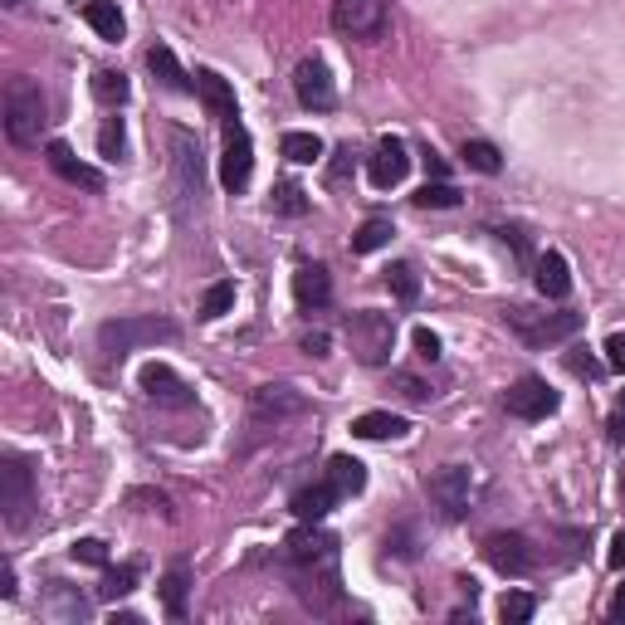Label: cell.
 Listing matches in <instances>:
<instances>
[{"mask_svg": "<svg viewBox=\"0 0 625 625\" xmlns=\"http://www.w3.org/2000/svg\"><path fill=\"white\" fill-rule=\"evenodd\" d=\"M533 611H538V601L528 597V591H508V597L498 601V616H504L508 625H523V621H533Z\"/></svg>", "mask_w": 625, "mask_h": 625, "instance_id": "38", "label": "cell"}, {"mask_svg": "<svg viewBox=\"0 0 625 625\" xmlns=\"http://www.w3.org/2000/svg\"><path fill=\"white\" fill-rule=\"evenodd\" d=\"M294 93L308 113H332L338 108V83H332V69L322 59H304L294 69Z\"/></svg>", "mask_w": 625, "mask_h": 625, "instance_id": "12", "label": "cell"}, {"mask_svg": "<svg viewBox=\"0 0 625 625\" xmlns=\"http://www.w3.org/2000/svg\"><path fill=\"white\" fill-rule=\"evenodd\" d=\"M504 405H508V415H518V421H547V415H557L562 396L552 391L543 377H518L514 387H508Z\"/></svg>", "mask_w": 625, "mask_h": 625, "instance_id": "11", "label": "cell"}, {"mask_svg": "<svg viewBox=\"0 0 625 625\" xmlns=\"http://www.w3.org/2000/svg\"><path fill=\"white\" fill-rule=\"evenodd\" d=\"M172 196L181 205V215L191 211V201L201 205V148L191 132H172Z\"/></svg>", "mask_w": 625, "mask_h": 625, "instance_id": "7", "label": "cell"}, {"mask_svg": "<svg viewBox=\"0 0 625 625\" xmlns=\"http://www.w3.org/2000/svg\"><path fill=\"white\" fill-rule=\"evenodd\" d=\"M98 152L108 156V162H122V156H128V122L118 118V108H113V118H103V132H98Z\"/></svg>", "mask_w": 625, "mask_h": 625, "instance_id": "31", "label": "cell"}, {"mask_svg": "<svg viewBox=\"0 0 625 625\" xmlns=\"http://www.w3.org/2000/svg\"><path fill=\"white\" fill-rule=\"evenodd\" d=\"M387 552H396V557H405V562H411L415 552H421V547H415V528H411V523L391 528V533H387Z\"/></svg>", "mask_w": 625, "mask_h": 625, "instance_id": "42", "label": "cell"}, {"mask_svg": "<svg viewBox=\"0 0 625 625\" xmlns=\"http://www.w3.org/2000/svg\"><path fill=\"white\" fill-rule=\"evenodd\" d=\"M396 235V225L387 215H372V221H362V231L352 235V255H377V249H387Z\"/></svg>", "mask_w": 625, "mask_h": 625, "instance_id": "28", "label": "cell"}, {"mask_svg": "<svg viewBox=\"0 0 625 625\" xmlns=\"http://www.w3.org/2000/svg\"><path fill=\"white\" fill-rule=\"evenodd\" d=\"M186 591H191V571L176 562V567L162 577V606L172 621H186Z\"/></svg>", "mask_w": 625, "mask_h": 625, "instance_id": "27", "label": "cell"}, {"mask_svg": "<svg viewBox=\"0 0 625 625\" xmlns=\"http://www.w3.org/2000/svg\"><path fill=\"white\" fill-rule=\"evenodd\" d=\"M138 387L148 391L156 405H196L191 381L176 377V372L166 367V362H148V367H142V377H138Z\"/></svg>", "mask_w": 625, "mask_h": 625, "instance_id": "16", "label": "cell"}, {"mask_svg": "<svg viewBox=\"0 0 625 625\" xmlns=\"http://www.w3.org/2000/svg\"><path fill=\"white\" fill-rule=\"evenodd\" d=\"M148 69H152V74L162 79L172 93H196L191 74H186V69L176 64V55H172V49H166V45H152V49H148Z\"/></svg>", "mask_w": 625, "mask_h": 625, "instance_id": "25", "label": "cell"}, {"mask_svg": "<svg viewBox=\"0 0 625 625\" xmlns=\"http://www.w3.org/2000/svg\"><path fill=\"white\" fill-rule=\"evenodd\" d=\"M279 148H284V156H288V162H298V166H308V162H318V156H322V142L312 138V132H284Z\"/></svg>", "mask_w": 625, "mask_h": 625, "instance_id": "37", "label": "cell"}, {"mask_svg": "<svg viewBox=\"0 0 625 625\" xmlns=\"http://www.w3.org/2000/svg\"><path fill=\"white\" fill-rule=\"evenodd\" d=\"M338 562H342L338 538L318 523H298L294 533L284 538V547H279V567H284L294 597L304 601L312 616H328V611L342 601V567Z\"/></svg>", "mask_w": 625, "mask_h": 625, "instance_id": "1", "label": "cell"}, {"mask_svg": "<svg viewBox=\"0 0 625 625\" xmlns=\"http://www.w3.org/2000/svg\"><path fill=\"white\" fill-rule=\"evenodd\" d=\"M504 322L523 338V347H557V342L577 338L581 332V312H538V308H504Z\"/></svg>", "mask_w": 625, "mask_h": 625, "instance_id": "5", "label": "cell"}, {"mask_svg": "<svg viewBox=\"0 0 625 625\" xmlns=\"http://www.w3.org/2000/svg\"><path fill=\"white\" fill-rule=\"evenodd\" d=\"M235 308V284L231 279H221V284H211L201 294V304H196V312H201L205 322H215V318H225V312Z\"/></svg>", "mask_w": 625, "mask_h": 625, "instance_id": "32", "label": "cell"}, {"mask_svg": "<svg viewBox=\"0 0 625 625\" xmlns=\"http://www.w3.org/2000/svg\"><path fill=\"white\" fill-rule=\"evenodd\" d=\"M83 20H89V25L98 30V39H108V45H118V39L128 35V20H122L118 0H83Z\"/></svg>", "mask_w": 625, "mask_h": 625, "instance_id": "23", "label": "cell"}, {"mask_svg": "<svg viewBox=\"0 0 625 625\" xmlns=\"http://www.w3.org/2000/svg\"><path fill=\"white\" fill-rule=\"evenodd\" d=\"M138 577H142V567H138V562H122V567H113L108 577H103L98 597H103V601H118V597H128V591L138 587Z\"/></svg>", "mask_w": 625, "mask_h": 625, "instance_id": "36", "label": "cell"}, {"mask_svg": "<svg viewBox=\"0 0 625 625\" xmlns=\"http://www.w3.org/2000/svg\"><path fill=\"white\" fill-rule=\"evenodd\" d=\"M45 156H49V166H55V172L64 176L69 186H83V191H103V172H98V166H89V162H79L69 142H49Z\"/></svg>", "mask_w": 625, "mask_h": 625, "instance_id": "18", "label": "cell"}, {"mask_svg": "<svg viewBox=\"0 0 625 625\" xmlns=\"http://www.w3.org/2000/svg\"><path fill=\"white\" fill-rule=\"evenodd\" d=\"M460 156H464L469 172H479V176H498V172H504V156H498V148H494V142H484V138H469L460 148Z\"/></svg>", "mask_w": 625, "mask_h": 625, "instance_id": "29", "label": "cell"}, {"mask_svg": "<svg viewBox=\"0 0 625 625\" xmlns=\"http://www.w3.org/2000/svg\"><path fill=\"white\" fill-rule=\"evenodd\" d=\"M387 288L396 294V304L411 308L415 298H421V274H415L411 264H391V269H387Z\"/></svg>", "mask_w": 625, "mask_h": 625, "instance_id": "33", "label": "cell"}, {"mask_svg": "<svg viewBox=\"0 0 625 625\" xmlns=\"http://www.w3.org/2000/svg\"><path fill=\"white\" fill-rule=\"evenodd\" d=\"M498 239H504V249H514V259H518V264H533V245H528V231H523V225H498V231H494Z\"/></svg>", "mask_w": 625, "mask_h": 625, "instance_id": "39", "label": "cell"}, {"mask_svg": "<svg viewBox=\"0 0 625 625\" xmlns=\"http://www.w3.org/2000/svg\"><path fill=\"white\" fill-rule=\"evenodd\" d=\"M332 504H338V494H332V484L322 479V484H312V488H298L294 504H288V508H294L298 523H322Z\"/></svg>", "mask_w": 625, "mask_h": 625, "instance_id": "24", "label": "cell"}, {"mask_svg": "<svg viewBox=\"0 0 625 625\" xmlns=\"http://www.w3.org/2000/svg\"><path fill=\"white\" fill-rule=\"evenodd\" d=\"M0 5H5V10H20V5H25V0H0Z\"/></svg>", "mask_w": 625, "mask_h": 625, "instance_id": "51", "label": "cell"}, {"mask_svg": "<svg viewBox=\"0 0 625 625\" xmlns=\"http://www.w3.org/2000/svg\"><path fill=\"white\" fill-rule=\"evenodd\" d=\"M415 205H421V211H450V205H460V186H450V181H425L421 191H415Z\"/></svg>", "mask_w": 625, "mask_h": 625, "instance_id": "35", "label": "cell"}, {"mask_svg": "<svg viewBox=\"0 0 625 625\" xmlns=\"http://www.w3.org/2000/svg\"><path fill=\"white\" fill-rule=\"evenodd\" d=\"M181 338V328H176L172 318H108L98 328V352L108 362H122L128 352L138 347H156V342H176Z\"/></svg>", "mask_w": 625, "mask_h": 625, "instance_id": "3", "label": "cell"}, {"mask_svg": "<svg viewBox=\"0 0 625 625\" xmlns=\"http://www.w3.org/2000/svg\"><path fill=\"white\" fill-rule=\"evenodd\" d=\"M425 494H431V504L440 508V518L455 523V518H464L469 504H474V474H469V464H445L425 479Z\"/></svg>", "mask_w": 625, "mask_h": 625, "instance_id": "6", "label": "cell"}, {"mask_svg": "<svg viewBox=\"0 0 625 625\" xmlns=\"http://www.w3.org/2000/svg\"><path fill=\"white\" fill-rule=\"evenodd\" d=\"M611 567H625V533L611 538Z\"/></svg>", "mask_w": 625, "mask_h": 625, "instance_id": "49", "label": "cell"}, {"mask_svg": "<svg viewBox=\"0 0 625 625\" xmlns=\"http://www.w3.org/2000/svg\"><path fill=\"white\" fill-rule=\"evenodd\" d=\"M49 616L55 621H89V601L74 597L64 581H49Z\"/></svg>", "mask_w": 625, "mask_h": 625, "instance_id": "30", "label": "cell"}, {"mask_svg": "<svg viewBox=\"0 0 625 625\" xmlns=\"http://www.w3.org/2000/svg\"><path fill=\"white\" fill-rule=\"evenodd\" d=\"M93 98H98L103 108H122V103L132 98L128 74H122V69H98V74H93Z\"/></svg>", "mask_w": 625, "mask_h": 625, "instance_id": "26", "label": "cell"}, {"mask_svg": "<svg viewBox=\"0 0 625 625\" xmlns=\"http://www.w3.org/2000/svg\"><path fill=\"white\" fill-rule=\"evenodd\" d=\"M347 342L362 367H387L391 347H396V318L391 312H377V308H357L347 318Z\"/></svg>", "mask_w": 625, "mask_h": 625, "instance_id": "4", "label": "cell"}, {"mask_svg": "<svg viewBox=\"0 0 625 625\" xmlns=\"http://www.w3.org/2000/svg\"><path fill=\"white\" fill-rule=\"evenodd\" d=\"M347 166H352V148H338V162H332V181H342V176H347Z\"/></svg>", "mask_w": 625, "mask_h": 625, "instance_id": "48", "label": "cell"}, {"mask_svg": "<svg viewBox=\"0 0 625 625\" xmlns=\"http://www.w3.org/2000/svg\"><path fill=\"white\" fill-rule=\"evenodd\" d=\"M196 98L205 103V113H211V118H221V122L239 118V113H235V89H231V79H221L215 69H196Z\"/></svg>", "mask_w": 625, "mask_h": 625, "instance_id": "19", "label": "cell"}, {"mask_svg": "<svg viewBox=\"0 0 625 625\" xmlns=\"http://www.w3.org/2000/svg\"><path fill=\"white\" fill-rule=\"evenodd\" d=\"M387 0H332V25L352 39H381L387 35Z\"/></svg>", "mask_w": 625, "mask_h": 625, "instance_id": "9", "label": "cell"}, {"mask_svg": "<svg viewBox=\"0 0 625 625\" xmlns=\"http://www.w3.org/2000/svg\"><path fill=\"white\" fill-rule=\"evenodd\" d=\"M405 172H411V152H405L401 138H381L377 152L367 156V176L377 191H391V186L405 181Z\"/></svg>", "mask_w": 625, "mask_h": 625, "instance_id": "15", "label": "cell"}, {"mask_svg": "<svg viewBox=\"0 0 625 625\" xmlns=\"http://www.w3.org/2000/svg\"><path fill=\"white\" fill-rule=\"evenodd\" d=\"M606 367L625 377V332H611V338H606Z\"/></svg>", "mask_w": 625, "mask_h": 625, "instance_id": "44", "label": "cell"}, {"mask_svg": "<svg viewBox=\"0 0 625 625\" xmlns=\"http://www.w3.org/2000/svg\"><path fill=\"white\" fill-rule=\"evenodd\" d=\"M328 484L338 498H357L367 488V464L352 460V455H332L328 460Z\"/></svg>", "mask_w": 625, "mask_h": 625, "instance_id": "22", "label": "cell"}, {"mask_svg": "<svg viewBox=\"0 0 625 625\" xmlns=\"http://www.w3.org/2000/svg\"><path fill=\"white\" fill-rule=\"evenodd\" d=\"M391 381H396V387H401V396H405V401H431V387H425V381L421 377H411V372H391Z\"/></svg>", "mask_w": 625, "mask_h": 625, "instance_id": "43", "label": "cell"}, {"mask_svg": "<svg viewBox=\"0 0 625 625\" xmlns=\"http://www.w3.org/2000/svg\"><path fill=\"white\" fill-rule=\"evenodd\" d=\"M308 411V396L284 387V381H269V387H259L255 396H249V415L255 421H288V415H304Z\"/></svg>", "mask_w": 625, "mask_h": 625, "instance_id": "14", "label": "cell"}, {"mask_svg": "<svg viewBox=\"0 0 625 625\" xmlns=\"http://www.w3.org/2000/svg\"><path fill=\"white\" fill-rule=\"evenodd\" d=\"M304 352H308V357H328V332H308Z\"/></svg>", "mask_w": 625, "mask_h": 625, "instance_id": "46", "label": "cell"}, {"mask_svg": "<svg viewBox=\"0 0 625 625\" xmlns=\"http://www.w3.org/2000/svg\"><path fill=\"white\" fill-rule=\"evenodd\" d=\"M294 298L304 312H322L332 304V274L322 264H298L294 269Z\"/></svg>", "mask_w": 625, "mask_h": 625, "instance_id": "17", "label": "cell"}, {"mask_svg": "<svg viewBox=\"0 0 625 625\" xmlns=\"http://www.w3.org/2000/svg\"><path fill=\"white\" fill-rule=\"evenodd\" d=\"M484 557L494 571H504V577H528V571L538 567V552L528 543L523 533H494L484 538Z\"/></svg>", "mask_w": 625, "mask_h": 625, "instance_id": "13", "label": "cell"}, {"mask_svg": "<svg viewBox=\"0 0 625 625\" xmlns=\"http://www.w3.org/2000/svg\"><path fill=\"white\" fill-rule=\"evenodd\" d=\"M352 435H357V440H401V435H411V421L391 415V411H367L352 421Z\"/></svg>", "mask_w": 625, "mask_h": 625, "instance_id": "21", "label": "cell"}, {"mask_svg": "<svg viewBox=\"0 0 625 625\" xmlns=\"http://www.w3.org/2000/svg\"><path fill=\"white\" fill-rule=\"evenodd\" d=\"M415 352H421L425 362H440V338H435L431 328H415Z\"/></svg>", "mask_w": 625, "mask_h": 625, "instance_id": "45", "label": "cell"}, {"mask_svg": "<svg viewBox=\"0 0 625 625\" xmlns=\"http://www.w3.org/2000/svg\"><path fill=\"white\" fill-rule=\"evenodd\" d=\"M621 411H625V396H621Z\"/></svg>", "mask_w": 625, "mask_h": 625, "instance_id": "52", "label": "cell"}, {"mask_svg": "<svg viewBox=\"0 0 625 625\" xmlns=\"http://www.w3.org/2000/svg\"><path fill=\"white\" fill-rule=\"evenodd\" d=\"M425 172H431L435 181H445V176H450V166H445V156H440V152H425Z\"/></svg>", "mask_w": 625, "mask_h": 625, "instance_id": "47", "label": "cell"}, {"mask_svg": "<svg viewBox=\"0 0 625 625\" xmlns=\"http://www.w3.org/2000/svg\"><path fill=\"white\" fill-rule=\"evenodd\" d=\"M0 508H5L10 528H25L30 508H35V474L20 455H5V469H0Z\"/></svg>", "mask_w": 625, "mask_h": 625, "instance_id": "8", "label": "cell"}, {"mask_svg": "<svg viewBox=\"0 0 625 625\" xmlns=\"http://www.w3.org/2000/svg\"><path fill=\"white\" fill-rule=\"evenodd\" d=\"M74 562H83V567H108V543L103 538H74Z\"/></svg>", "mask_w": 625, "mask_h": 625, "instance_id": "40", "label": "cell"}, {"mask_svg": "<svg viewBox=\"0 0 625 625\" xmlns=\"http://www.w3.org/2000/svg\"><path fill=\"white\" fill-rule=\"evenodd\" d=\"M567 372H571V377H581V381H597V377H601V372H606V367H601V362L591 357V352L571 347V352H567Z\"/></svg>", "mask_w": 625, "mask_h": 625, "instance_id": "41", "label": "cell"}, {"mask_svg": "<svg viewBox=\"0 0 625 625\" xmlns=\"http://www.w3.org/2000/svg\"><path fill=\"white\" fill-rule=\"evenodd\" d=\"M533 284H538V294L543 298H552V304H562V298L571 294V269H567V259H562L557 249H547V255L533 259Z\"/></svg>", "mask_w": 625, "mask_h": 625, "instance_id": "20", "label": "cell"}, {"mask_svg": "<svg viewBox=\"0 0 625 625\" xmlns=\"http://www.w3.org/2000/svg\"><path fill=\"white\" fill-rule=\"evenodd\" d=\"M621 484H625V479H621Z\"/></svg>", "mask_w": 625, "mask_h": 625, "instance_id": "53", "label": "cell"}, {"mask_svg": "<svg viewBox=\"0 0 625 625\" xmlns=\"http://www.w3.org/2000/svg\"><path fill=\"white\" fill-rule=\"evenodd\" d=\"M49 128V98L45 89H39V79L30 74H15L5 83V138L15 142V148H39V138H45Z\"/></svg>", "mask_w": 625, "mask_h": 625, "instance_id": "2", "label": "cell"}, {"mask_svg": "<svg viewBox=\"0 0 625 625\" xmlns=\"http://www.w3.org/2000/svg\"><path fill=\"white\" fill-rule=\"evenodd\" d=\"M611 621H625V587L616 591V601H611Z\"/></svg>", "mask_w": 625, "mask_h": 625, "instance_id": "50", "label": "cell"}, {"mask_svg": "<svg viewBox=\"0 0 625 625\" xmlns=\"http://www.w3.org/2000/svg\"><path fill=\"white\" fill-rule=\"evenodd\" d=\"M255 176V142H249V128L239 118L225 122V156H221V186L231 196H239Z\"/></svg>", "mask_w": 625, "mask_h": 625, "instance_id": "10", "label": "cell"}, {"mask_svg": "<svg viewBox=\"0 0 625 625\" xmlns=\"http://www.w3.org/2000/svg\"><path fill=\"white\" fill-rule=\"evenodd\" d=\"M269 205H274V215H308V191L298 181H279L274 196H269Z\"/></svg>", "mask_w": 625, "mask_h": 625, "instance_id": "34", "label": "cell"}]
</instances>
